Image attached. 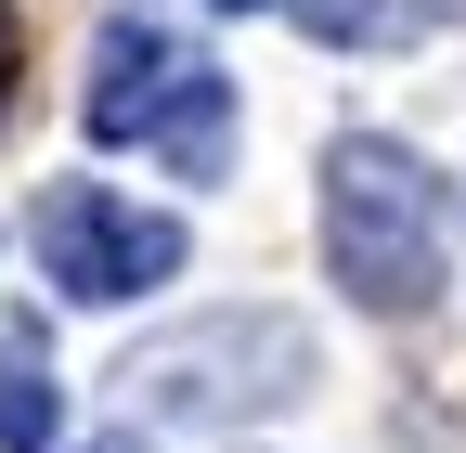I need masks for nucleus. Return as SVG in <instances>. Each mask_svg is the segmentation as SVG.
<instances>
[{"instance_id": "nucleus-1", "label": "nucleus", "mask_w": 466, "mask_h": 453, "mask_svg": "<svg viewBox=\"0 0 466 453\" xmlns=\"http://www.w3.org/2000/svg\"><path fill=\"white\" fill-rule=\"evenodd\" d=\"M324 272L363 311H428L441 298V182L415 143L337 130L324 143Z\"/></svg>"}, {"instance_id": "nucleus-4", "label": "nucleus", "mask_w": 466, "mask_h": 453, "mask_svg": "<svg viewBox=\"0 0 466 453\" xmlns=\"http://www.w3.org/2000/svg\"><path fill=\"white\" fill-rule=\"evenodd\" d=\"M26 234H39V272L66 298H156L182 272V220L168 207H116L104 182H52Z\"/></svg>"}, {"instance_id": "nucleus-3", "label": "nucleus", "mask_w": 466, "mask_h": 453, "mask_svg": "<svg viewBox=\"0 0 466 453\" xmlns=\"http://www.w3.org/2000/svg\"><path fill=\"white\" fill-rule=\"evenodd\" d=\"M78 130L91 143H156L182 182H220L233 168V78L208 65V52H182L168 26H104L91 52V91H78Z\"/></svg>"}, {"instance_id": "nucleus-7", "label": "nucleus", "mask_w": 466, "mask_h": 453, "mask_svg": "<svg viewBox=\"0 0 466 453\" xmlns=\"http://www.w3.org/2000/svg\"><path fill=\"white\" fill-rule=\"evenodd\" d=\"M220 14H299V0H220Z\"/></svg>"}, {"instance_id": "nucleus-5", "label": "nucleus", "mask_w": 466, "mask_h": 453, "mask_svg": "<svg viewBox=\"0 0 466 453\" xmlns=\"http://www.w3.org/2000/svg\"><path fill=\"white\" fill-rule=\"evenodd\" d=\"M466 0H299V26L311 39H428V26H453Z\"/></svg>"}, {"instance_id": "nucleus-8", "label": "nucleus", "mask_w": 466, "mask_h": 453, "mask_svg": "<svg viewBox=\"0 0 466 453\" xmlns=\"http://www.w3.org/2000/svg\"><path fill=\"white\" fill-rule=\"evenodd\" d=\"M78 453H156V440H78Z\"/></svg>"}, {"instance_id": "nucleus-6", "label": "nucleus", "mask_w": 466, "mask_h": 453, "mask_svg": "<svg viewBox=\"0 0 466 453\" xmlns=\"http://www.w3.org/2000/svg\"><path fill=\"white\" fill-rule=\"evenodd\" d=\"M52 440H66V402H52V376L14 337V350H0V453H52Z\"/></svg>"}, {"instance_id": "nucleus-2", "label": "nucleus", "mask_w": 466, "mask_h": 453, "mask_svg": "<svg viewBox=\"0 0 466 453\" xmlns=\"http://www.w3.org/2000/svg\"><path fill=\"white\" fill-rule=\"evenodd\" d=\"M311 363H324L311 324H285V311H195V324H168L116 363V402L168 415V428H247L272 402H299Z\"/></svg>"}]
</instances>
